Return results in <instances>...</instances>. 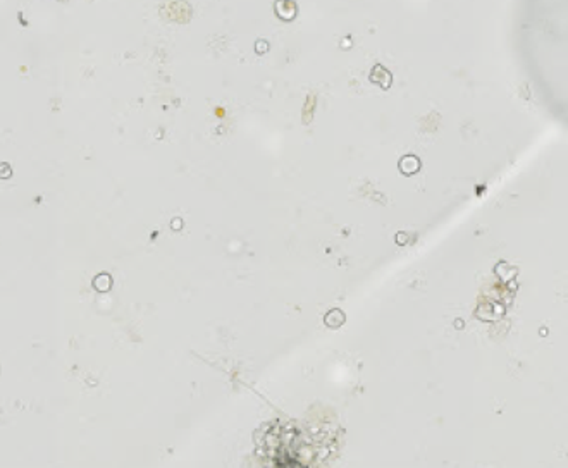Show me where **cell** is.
Instances as JSON below:
<instances>
[{"label":"cell","instance_id":"obj_2","mask_svg":"<svg viewBox=\"0 0 568 468\" xmlns=\"http://www.w3.org/2000/svg\"><path fill=\"white\" fill-rule=\"evenodd\" d=\"M12 176V169L9 164H0V179H9Z\"/></svg>","mask_w":568,"mask_h":468},{"label":"cell","instance_id":"obj_1","mask_svg":"<svg viewBox=\"0 0 568 468\" xmlns=\"http://www.w3.org/2000/svg\"><path fill=\"white\" fill-rule=\"evenodd\" d=\"M93 288L100 292H105L112 288V277L109 274H100L93 279Z\"/></svg>","mask_w":568,"mask_h":468}]
</instances>
